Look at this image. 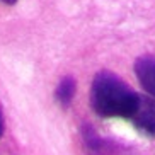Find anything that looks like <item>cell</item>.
I'll list each match as a JSON object with an SVG mask.
<instances>
[{"label":"cell","mask_w":155,"mask_h":155,"mask_svg":"<svg viewBox=\"0 0 155 155\" xmlns=\"http://www.w3.org/2000/svg\"><path fill=\"white\" fill-rule=\"evenodd\" d=\"M140 94L114 73L102 70L94 77L91 89V106L96 114L102 118H126L131 119L137 109Z\"/></svg>","instance_id":"cell-1"},{"label":"cell","mask_w":155,"mask_h":155,"mask_svg":"<svg viewBox=\"0 0 155 155\" xmlns=\"http://www.w3.org/2000/svg\"><path fill=\"white\" fill-rule=\"evenodd\" d=\"M75 89H77V84H75V78L73 77H63L60 80L58 87H56V101H58L61 106H70L73 96H75Z\"/></svg>","instance_id":"cell-4"},{"label":"cell","mask_w":155,"mask_h":155,"mask_svg":"<svg viewBox=\"0 0 155 155\" xmlns=\"http://www.w3.org/2000/svg\"><path fill=\"white\" fill-rule=\"evenodd\" d=\"M4 135V114H2V106H0V138Z\"/></svg>","instance_id":"cell-5"},{"label":"cell","mask_w":155,"mask_h":155,"mask_svg":"<svg viewBox=\"0 0 155 155\" xmlns=\"http://www.w3.org/2000/svg\"><path fill=\"white\" fill-rule=\"evenodd\" d=\"M135 73L141 87L155 99V56H140L135 61Z\"/></svg>","instance_id":"cell-3"},{"label":"cell","mask_w":155,"mask_h":155,"mask_svg":"<svg viewBox=\"0 0 155 155\" xmlns=\"http://www.w3.org/2000/svg\"><path fill=\"white\" fill-rule=\"evenodd\" d=\"M138 131H141L147 137L155 135V101L150 96H140L138 106L131 119H130Z\"/></svg>","instance_id":"cell-2"},{"label":"cell","mask_w":155,"mask_h":155,"mask_svg":"<svg viewBox=\"0 0 155 155\" xmlns=\"http://www.w3.org/2000/svg\"><path fill=\"white\" fill-rule=\"evenodd\" d=\"M2 2H4V4H9V5H12V4H15L17 0H2Z\"/></svg>","instance_id":"cell-6"}]
</instances>
